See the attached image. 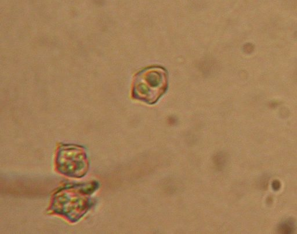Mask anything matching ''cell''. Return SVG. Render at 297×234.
Here are the masks:
<instances>
[{
    "label": "cell",
    "instance_id": "cell-1",
    "mask_svg": "<svg viewBox=\"0 0 297 234\" xmlns=\"http://www.w3.org/2000/svg\"><path fill=\"white\" fill-rule=\"evenodd\" d=\"M98 187L96 181L66 185L54 193L50 211L76 223L94 205L91 196Z\"/></svg>",
    "mask_w": 297,
    "mask_h": 234
},
{
    "label": "cell",
    "instance_id": "cell-2",
    "mask_svg": "<svg viewBox=\"0 0 297 234\" xmlns=\"http://www.w3.org/2000/svg\"><path fill=\"white\" fill-rule=\"evenodd\" d=\"M168 88L169 74L166 69L152 66L135 75L132 97L148 104H155L166 94Z\"/></svg>",
    "mask_w": 297,
    "mask_h": 234
},
{
    "label": "cell",
    "instance_id": "cell-3",
    "mask_svg": "<svg viewBox=\"0 0 297 234\" xmlns=\"http://www.w3.org/2000/svg\"><path fill=\"white\" fill-rule=\"evenodd\" d=\"M56 167L59 173L72 178H82L87 173L89 162L83 146L62 145L56 156Z\"/></svg>",
    "mask_w": 297,
    "mask_h": 234
},
{
    "label": "cell",
    "instance_id": "cell-4",
    "mask_svg": "<svg viewBox=\"0 0 297 234\" xmlns=\"http://www.w3.org/2000/svg\"><path fill=\"white\" fill-rule=\"evenodd\" d=\"M295 223L292 220L285 221L280 225L279 227L280 232L282 234H291L295 231Z\"/></svg>",
    "mask_w": 297,
    "mask_h": 234
},
{
    "label": "cell",
    "instance_id": "cell-5",
    "mask_svg": "<svg viewBox=\"0 0 297 234\" xmlns=\"http://www.w3.org/2000/svg\"><path fill=\"white\" fill-rule=\"evenodd\" d=\"M272 187L274 190L277 191L280 188V183L278 181H275L272 183Z\"/></svg>",
    "mask_w": 297,
    "mask_h": 234
}]
</instances>
